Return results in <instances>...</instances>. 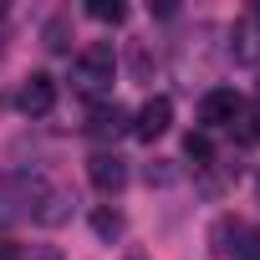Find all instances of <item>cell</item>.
<instances>
[{
  "label": "cell",
  "mask_w": 260,
  "mask_h": 260,
  "mask_svg": "<svg viewBox=\"0 0 260 260\" xmlns=\"http://www.w3.org/2000/svg\"><path fill=\"white\" fill-rule=\"evenodd\" d=\"M127 260H138V255H127Z\"/></svg>",
  "instance_id": "obj_14"
},
{
  "label": "cell",
  "mask_w": 260,
  "mask_h": 260,
  "mask_svg": "<svg viewBox=\"0 0 260 260\" xmlns=\"http://www.w3.org/2000/svg\"><path fill=\"white\" fill-rule=\"evenodd\" d=\"M255 194H260V174H255Z\"/></svg>",
  "instance_id": "obj_12"
},
{
  "label": "cell",
  "mask_w": 260,
  "mask_h": 260,
  "mask_svg": "<svg viewBox=\"0 0 260 260\" xmlns=\"http://www.w3.org/2000/svg\"><path fill=\"white\" fill-rule=\"evenodd\" d=\"M184 153L194 158V169H209V138H204V133H189V143H184Z\"/></svg>",
  "instance_id": "obj_10"
},
{
  "label": "cell",
  "mask_w": 260,
  "mask_h": 260,
  "mask_svg": "<svg viewBox=\"0 0 260 260\" xmlns=\"http://www.w3.org/2000/svg\"><path fill=\"white\" fill-rule=\"evenodd\" d=\"M87 16H92V21H102V26H117V21H127V6H117V0H92Z\"/></svg>",
  "instance_id": "obj_8"
},
{
  "label": "cell",
  "mask_w": 260,
  "mask_h": 260,
  "mask_svg": "<svg viewBox=\"0 0 260 260\" xmlns=\"http://www.w3.org/2000/svg\"><path fill=\"white\" fill-rule=\"evenodd\" d=\"M92 138H122V133H133V117H127V107H117V102H97L92 107Z\"/></svg>",
  "instance_id": "obj_6"
},
{
  "label": "cell",
  "mask_w": 260,
  "mask_h": 260,
  "mask_svg": "<svg viewBox=\"0 0 260 260\" xmlns=\"http://www.w3.org/2000/svg\"><path fill=\"white\" fill-rule=\"evenodd\" d=\"M0 260H6V245H0Z\"/></svg>",
  "instance_id": "obj_13"
},
{
  "label": "cell",
  "mask_w": 260,
  "mask_h": 260,
  "mask_svg": "<svg viewBox=\"0 0 260 260\" xmlns=\"http://www.w3.org/2000/svg\"><path fill=\"white\" fill-rule=\"evenodd\" d=\"M240 138L245 143H260V112H240Z\"/></svg>",
  "instance_id": "obj_11"
},
{
  "label": "cell",
  "mask_w": 260,
  "mask_h": 260,
  "mask_svg": "<svg viewBox=\"0 0 260 260\" xmlns=\"http://www.w3.org/2000/svg\"><path fill=\"white\" fill-rule=\"evenodd\" d=\"M92 230H97L102 240H117V235H122V214H117V209H92Z\"/></svg>",
  "instance_id": "obj_9"
},
{
  "label": "cell",
  "mask_w": 260,
  "mask_h": 260,
  "mask_svg": "<svg viewBox=\"0 0 260 260\" xmlns=\"http://www.w3.org/2000/svg\"><path fill=\"white\" fill-rule=\"evenodd\" d=\"M240 112H245V102H240L235 87H214V92H204V102H199V122H204V127H230V122H240Z\"/></svg>",
  "instance_id": "obj_2"
},
{
  "label": "cell",
  "mask_w": 260,
  "mask_h": 260,
  "mask_svg": "<svg viewBox=\"0 0 260 260\" xmlns=\"http://www.w3.org/2000/svg\"><path fill=\"white\" fill-rule=\"evenodd\" d=\"M235 61H260V6L235 21Z\"/></svg>",
  "instance_id": "obj_7"
},
{
  "label": "cell",
  "mask_w": 260,
  "mask_h": 260,
  "mask_svg": "<svg viewBox=\"0 0 260 260\" xmlns=\"http://www.w3.org/2000/svg\"><path fill=\"white\" fill-rule=\"evenodd\" d=\"M112 77H117V56H112V46L107 41H92L77 61H72V92L77 97H107L112 92Z\"/></svg>",
  "instance_id": "obj_1"
},
{
  "label": "cell",
  "mask_w": 260,
  "mask_h": 260,
  "mask_svg": "<svg viewBox=\"0 0 260 260\" xmlns=\"http://www.w3.org/2000/svg\"><path fill=\"white\" fill-rule=\"evenodd\" d=\"M21 112L26 117H46L51 107H56V77H46V72H31L26 82H21Z\"/></svg>",
  "instance_id": "obj_3"
},
{
  "label": "cell",
  "mask_w": 260,
  "mask_h": 260,
  "mask_svg": "<svg viewBox=\"0 0 260 260\" xmlns=\"http://www.w3.org/2000/svg\"><path fill=\"white\" fill-rule=\"evenodd\" d=\"M87 179H92V189H102V194H122V184H127V164H122L117 153H92Z\"/></svg>",
  "instance_id": "obj_5"
},
{
  "label": "cell",
  "mask_w": 260,
  "mask_h": 260,
  "mask_svg": "<svg viewBox=\"0 0 260 260\" xmlns=\"http://www.w3.org/2000/svg\"><path fill=\"white\" fill-rule=\"evenodd\" d=\"M169 122H174V102H169V97H148V102L138 107V117H133V138L153 143V138L169 133Z\"/></svg>",
  "instance_id": "obj_4"
}]
</instances>
